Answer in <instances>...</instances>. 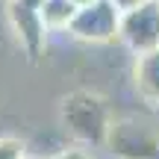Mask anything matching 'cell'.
I'll return each mask as SVG.
<instances>
[{"label":"cell","mask_w":159,"mask_h":159,"mask_svg":"<svg viewBox=\"0 0 159 159\" xmlns=\"http://www.w3.org/2000/svg\"><path fill=\"white\" fill-rule=\"evenodd\" d=\"M118 18L121 12L115 9L112 0H89V3L77 6L68 24V33L83 41H91V44H103V41L118 39Z\"/></svg>","instance_id":"1"},{"label":"cell","mask_w":159,"mask_h":159,"mask_svg":"<svg viewBox=\"0 0 159 159\" xmlns=\"http://www.w3.org/2000/svg\"><path fill=\"white\" fill-rule=\"evenodd\" d=\"M118 39L133 53H148L159 47V0H148L133 9L121 12L118 18Z\"/></svg>","instance_id":"2"},{"label":"cell","mask_w":159,"mask_h":159,"mask_svg":"<svg viewBox=\"0 0 159 159\" xmlns=\"http://www.w3.org/2000/svg\"><path fill=\"white\" fill-rule=\"evenodd\" d=\"M106 142L121 159H159L156 136L139 121H118L106 127Z\"/></svg>","instance_id":"3"},{"label":"cell","mask_w":159,"mask_h":159,"mask_svg":"<svg viewBox=\"0 0 159 159\" xmlns=\"http://www.w3.org/2000/svg\"><path fill=\"white\" fill-rule=\"evenodd\" d=\"M65 121L68 130L83 142H103L106 139V115H103L100 103L91 100L89 94H74L65 100Z\"/></svg>","instance_id":"4"},{"label":"cell","mask_w":159,"mask_h":159,"mask_svg":"<svg viewBox=\"0 0 159 159\" xmlns=\"http://www.w3.org/2000/svg\"><path fill=\"white\" fill-rule=\"evenodd\" d=\"M9 21L18 30V39L27 47L30 56H39L41 47L47 41V30L41 24L39 15V3H30V0H9Z\"/></svg>","instance_id":"5"},{"label":"cell","mask_w":159,"mask_h":159,"mask_svg":"<svg viewBox=\"0 0 159 159\" xmlns=\"http://www.w3.org/2000/svg\"><path fill=\"white\" fill-rule=\"evenodd\" d=\"M133 77H136L139 97L144 103H150V106H159V47L136 56Z\"/></svg>","instance_id":"6"},{"label":"cell","mask_w":159,"mask_h":159,"mask_svg":"<svg viewBox=\"0 0 159 159\" xmlns=\"http://www.w3.org/2000/svg\"><path fill=\"white\" fill-rule=\"evenodd\" d=\"M77 12V3L74 0H41L39 3V15H41V24H44L47 33H68V24Z\"/></svg>","instance_id":"7"},{"label":"cell","mask_w":159,"mask_h":159,"mask_svg":"<svg viewBox=\"0 0 159 159\" xmlns=\"http://www.w3.org/2000/svg\"><path fill=\"white\" fill-rule=\"evenodd\" d=\"M0 159H27L24 144L15 142V139H0Z\"/></svg>","instance_id":"8"},{"label":"cell","mask_w":159,"mask_h":159,"mask_svg":"<svg viewBox=\"0 0 159 159\" xmlns=\"http://www.w3.org/2000/svg\"><path fill=\"white\" fill-rule=\"evenodd\" d=\"M53 159H91V153L83 150V148H65V150H59Z\"/></svg>","instance_id":"9"},{"label":"cell","mask_w":159,"mask_h":159,"mask_svg":"<svg viewBox=\"0 0 159 159\" xmlns=\"http://www.w3.org/2000/svg\"><path fill=\"white\" fill-rule=\"evenodd\" d=\"M112 3H115L118 12H127V9H133V6H139V3H148V0H112Z\"/></svg>","instance_id":"10"},{"label":"cell","mask_w":159,"mask_h":159,"mask_svg":"<svg viewBox=\"0 0 159 159\" xmlns=\"http://www.w3.org/2000/svg\"><path fill=\"white\" fill-rule=\"evenodd\" d=\"M74 3H77V6H83V3H89V0H74Z\"/></svg>","instance_id":"11"}]
</instances>
